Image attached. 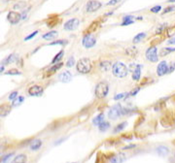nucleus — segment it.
Masks as SVG:
<instances>
[{"mask_svg":"<svg viewBox=\"0 0 175 163\" xmlns=\"http://www.w3.org/2000/svg\"><path fill=\"white\" fill-rule=\"evenodd\" d=\"M112 73L117 78H125L128 76V69L122 62H116L112 66Z\"/></svg>","mask_w":175,"mask_h":163,"instance_id":"1","label":"nucleus"},{"mask_svg":"<svg viewBox=\"0 0 175 163\" xmlns=\"http://www.w3.org/2000/svg\"><path fill=\"white\" fill-rule=\"evenodd\" d=\"M76 67H77L78 72H80V73H82V74H88V73H90V70H92V61H90V58L84 57V58H81L79 61L77 62Z\"/></svg>","mask_w":175,"mask_h":163,"instance_id":"2","label":"nucleus"},{"mask_svg":"<svg viewBox=\"0 0 175 163\" xmlns=\"http://www.w3.org/2000/svg\"><path fill=\"white\" fill-rule=\"evenodd\" d=\"M108 91H109V86H108L106 82H100V83L96 84L95 93L97 98H104L108 94Z\"/></svg>","mask_w":175,"mask_h":163,"instance_id":"3","label":"nucleus"},{"mask_svg":"<svg viewBox=\"0 0 175 163\" xmlns=\"http://www.w3.org/2000/svg\"><path fill=\"white\" fill-rule=\"evenodd\" d=\"M123 115V107L121 106V104H116L113 107H111V109L108 112V117L110 119L115 120L118 117H121Z\"/></svg>","mask_w":175,"mask_h":163,"instance_id":"4","label":"nucleus"},{"mask_svg":"<svg viewBox=\"0 0 175 163\" xmlns=\"http://www.w3.org/2000/svg\"><path fill=\"white\" fill-rule=\"evenodd\" d=\"M146 58L151 62H158L159 56H158V52H157L156 47H150L149 49L146 51Z\"/></svg>","mask_w":175,"mask_h":163,"instance_id":"5","label":"nucleus"},{"mask_svg":"<svg viewBox=\"0 0 175 163\" xmlns=\"http://www.w3.org/2000/svg\"><path fill=\"white\" fill-rule=\"evenodd\" d=\"M96 43V39L93 37L92 34H86L84 36L83 40H82V44L83 46L86 48V49H90V48H92Z\"/></svg>","mask_w":175,"mask_h":163,"instance_id":"6","label":"nucleus"},{"mask_svg":"<svg viewBox=\"0 0 175 163\" xmlns=\"http://www.w3.org/2000/svg\"><path fill=\"white\" fill-rule=\"evenodd\" d=\"M22 19H23L22 15L20 13H18V12H15V11L9 12V14L7 16V20H9V22H10L11 25H17V23L20 22V20Z\"/></svg>","mask_w":175,"mask_h":163,"instance_id":"7","label":"nucleus"},{"mask_svg":"<svg viewBox=\"0 0 175 163\" xmlns=\"http://www.w3.org/2000/svg\"><path fill=\"white\" fill-rule=\"evenodd\" d=\"M80 25V20L78 19H71L67 20L65 23H64V29L67 30V31H72V30H75L77 29V27L79 26Z\"/></svg>","mask_w":175,"mask_h":163,"instance_id":"8","label":"nucleus"},{"mask_svg":"<svg viewBox=\"0 0 175 163\" xmlns=\"http://www.w3.org/2000/svg\"><path fill=\"white\" fill-rule=\"evenodd\" d=\"M168 64L167 61H161L159 62V64L158 65V67H157V74H158V76L162 77L164 76V75L167 74L168 73Z\"/></svg>","mask_w":175,"mask_h":163,"instance_id":"9","label":"nucleus"},{"mask_svg":"<svg viewBox=\"0 0 175 163\" xmlns=\"http://www.w3.org/2000/svg\"><path fill=\"white\" fill-rule=\"evenodd\" d=\"M100 7H101L100 2L96 1V0H90V1L88 2L86 9H87V12H89V13H92V12L97 11Z\"/></svg>","mask_w":175,"mask_h":163,"instance_id":"10","label":"nucleus"},{"mask_svg":"<svg viewBox=\"0 0 175 163\" xmlns=\"http://www.w3.org/2000/svg\"><path fill=\"white\" fill-rule=\"evenodd\" d=\"M44 89L40 86H32L28 89V93L31 96H41Z\"/></svg>","mask_w":175,"mask_h":163,"instance_id":"11","label":"nucleus"},{"mask_svg":"<svg viewBox=\"0 0 175 163\" xmlns=\"http://www.w3.org/2000/svg\"><path fill=\"white\" fill-rule=\"evenodd\" d=\"M126 159V156L125 153L120 152L118 155H113L112 157L110 158V162L111 163H123Z\"/></svg>","mask_w":175,"mask_h":163,"instance_id":"12","label":"nucleus"},{"mask_svg":"<svg viewBox=\"0 0 175 163\" xmlns=\"http://www.w3.org/2000/svg\"><path fill=\"white\" fill-rule=\"evenodd\" d=\"M141 69L142 66L137 64L134 65V69L132 70V80L133 81H139L141 77Z\"/></svg>","mask_w":175,"mask_h":163,"instance_id":"13","label":"nucleus"},{"mask_svg":"<svg viewBox=\"0 0 175 163\" xmlns=\"http://www.w3.org/2000/svg\"><path fill=\"white\" fill-rule=\"evenodd\" d=\"M59 79L62 82V83H69L72 80V74L69 71H64L59 76Z\"/></svg>","mask_w":175,"mask_h":163,"instance_id":"14","label":"nucleus"},{"mask_svg":"<svg viewBox=\"0 0 175 163\" xmlns=\"http://www.w3.org/2000/svg\"><path fill=\"white\" fill-rule=\"evenodd\" d=\"M62 66H63V63H61V62H59V63H56V64H54L52 67L47 71V76H52V75L55 74L56 71H59Z\"/></svg>","mask_w":175,"mask_h":163,"instance_id":"15","label":"nucleus"},{"mask_svg":"<svg viewBox=\"0 0 175 163\" xmlns=\"http://www.w3.org/2000/svg\"><path fill=\"white\" fill-rule=\"evenodd\" d=\"M157 152H158L159 155L165 156L169 153V149L165 146H159V147L157 148Z\"/></svg>","mask_w":175,"mask_h":163,"instance_id":"16","label":"nucleus"},{"mask_svg":"<svg viewBox=\"0 0 175 163\" xmlns=\"http://www.w3.org/2000/svg\"><path fill=\"white\" fill-rule=\"evenodd\" d=\"M17 60H18V56H16V54H10V56H8L4 60H3V65L10 64V63L16 62Z\"/></svg>","mask_w":175,"mask_h":163,"instance_id":"17","label":"nucleus"},{"mask_svg":"<svg viewBox=\"0 0 175 163\" xmlns=\"http://www.w3.org/2000/svg\"><path fill=\"white\" fill-rule=\"evenodd\" d=\"M42 146V141L39 140V139H35V140L32 141V143L30 144V149L32 150H38Z\"/></svg>","mask_w":175,"mask_h":163,"instance_id":"18","label":"nucleus"},{"mask_svg":"<svg viewBox=\"0 0 175 163\" xmlns=\"http://www.w3.org/2000/svg\"><path fill=\"white\" fill-rule=\"evenodd\" d=\"M26 161H28V157L25 155H19L13 159L11 163H26Z\"/></svg>","mask_w":175,"mask_h":163,"instance_id":"19","label":"nucleus"},{"mask_svg":"<svg viewBox=\"0 0 175 163\" xmlns=\"http://www.w3.org/2000/svg\"><path fill=\"white\" fill-rule=\"evenodd\" d=\"M134 22V17L132 16H126L123 17V22H122V26H126V25H129L131 23Z\"/></svg>","mask_w":175,"mask_h":163,"instance_id":"20","label":"nucleus"},{"mask_svg":"<svg viewBox=\"0 0 175 163\" xmlns=\"http://www.w3.org/2000/svg\"><path fill=\"white\" fill-rule=\"evenodd\" d=\"M56 36H58V32L53 30V31H50L46 33V34H44L43 39H45V40H52V39H55Z\"/></svg>","mask_w":175,"mask_h":163,"instance_id":"21","label":"nucleus"},{"mask_svg":"<svg viewBox=\"0 0 175 163\" xmlns=\"http://www.w3.org/2000/svg\"><path fill=\"white\" fill-rule=\"evenodd\" d=\"M102 122H104V114L103 113L99 114L98 116H96L95 119H92V123L95 125H99Z\"/></svg>","mask_w":175,"mask_h":163,"instance_id":"22","label":"nucleus"},{"mask_svg":"<svg viewBox=\"0 0 175 163\" xmlns=\"http://www.w3.org/2000/svg\"><path fill=\"white\" fill-rule=\"evenodd\" d=\"M11 112V107L7 104H4L1 106V117H6Z\"/></svg>","mask_w":175,"mask_h":163,"instance_id":"23","label":"nucleus"},{"mask_svg":"<svg viewBox=\"0 0 175 163\" xmlns=\"http://www.w3.org/2000/svg\"><path fill=\"white\" fill-rule=\"evenodd\" d=\"M146 37V33H138V34L136 36H134V38H133V43L134 44H137V43H139V42H141L143 40L144 38Z\"/></svg>","mask_w":175,"mask_h":163,"instance_id":"24","label":"nucleus"},{"mask_svg":"<svg viewBox=\"0 0 175 163\" xmlns=\"http://www.w3.org/2000/svg\"><path fill=\"white\" fill-rule=\"evenodd\" d=\"M175 52V48H164V49H162L161 53H159V56H167V54Z\"/></svg>","mask_w":175,"mask_h":163,"instance_id":"25","label":"nucleus"},{"mask_svg":"<svg viewBox=\"0 0 175 163\" xmlns=\"http://www.w3.org/2000/svg\"><path fill=\"white\" fill-rule=\"evenodd\" d=\"M109 127H110V124H109V122H102L100 124L98 125L99 130L101 132H105Z\"/></svg>","mask_w":175,"mask_h":163,"instance_id":"26","label":"nucleus"},{"mask_svg":"<svg viewBox=\"0 0 175 163\" xmlns=\"http://www.w3.org/2000/svg\"><path fill=\"white\" fill-rule=\"evenodd\" d=\"M23 100H25V97H23V96H18V97L15 99V100H13V103H12V106L13 107H17V106H19V105H20L23 102Z\"/></svg>","mask_w":175,"mask_h":163,"instance_id":"27","label":"nucleus"},{"mask_svg":"<svg viewBox=\"0 0 175 163\" xmlns=\"http://www.w3.org/2000/svg\"><path fill=\"white\" fill-rule=\"evenodd\" d=\"M100 68L101 70H103L105 72L109 71V69L111 68V63L109 61H103L100 63Z\"/></svg>","mask_w":175,"mask_h":163,"instance_id":"28","label":"nucleus"},{"mask_svg":"<svg viewBox=\"0 0 175 163\" xmlns=\"http://www.w3.org/2000/svg\"><path fill=\"white\" fill-rule=\"evenodd\" d=\"M63 54H64V52L63 51H60V52L56 54V56L54 57V59L52 60V63L53 64H56V63H59V61L60 59L62 58V56H63Z\"/></svg>","mask_w":175,"mask_h":163,"instance_id":"29","label":"nucleus"},{"mask_svg":"<svg viewBox=\"0 0 175 163\" xmlns=\"http://www.w3.org/2000/svg\"><path fill=\"white\" fill-rule=\"evenodd\" d=\"M128 125V122H122V123H120V124H118L115 128H114V133H118V132H120V131H122L123 128L126 127V126Z\"/></svg>","mask_w":175,"mask_h":163,"instance_id":"30","label":"nucleus"},{"mask_svg":"<svg viewBox=\"0 0 175 163\" xmlns=\"http://www.w3.org/2000/svg\"><path fill=\"white\" fill-rule=\"evenodd\" d=\"M133 51H137L136 48H135V47H134V48H128V49L126 50V53H128L129 56L134 57L135 56H136L137 53H133Z\"/></svg>","mask_w":175,"mask_h":163,"instance_id":"31","label":"nucleus"},{"mask_svg":"<svg viewBox=\"0 0 175 163\" xmlns=\"http://www.w3.org/2000/svg\"><path fill=\"white\" fill-rule=\"evenodd\" d=\"M56 23H58V18H56V19H54V20L51 18V19L48 20L47 25H48V26H49V27H53V26H55Z\"/></svg>","mask_w":175,"mask_h":163,"instance_id":"32","label":"nucleus"},{"mask_svg":"<svg viewBox=\"0 0 175 163\" xmlns=\"http://www.w3.org/2000/svg\"><path fill=\"white\" fill-rule=\"evenodd\" d=\"M14 155V152H11V153H9V155H5L4 157L2 158V160H1V162L2 163H8V161H9V159H10L12 156Z\"/></svg>","mask_w":175,"mask_h":163,"instance_id":"33","label":"nucleus"},{"mask_svg":"<svg viewBox=\"0 0 175 163\" xmlns=\"http://www.w3.org/2000/svg\"><path fill=\"white\" fill-rule=\"evenodd\" d=\"M75 64V58L74 57H70L68 60H67V62H66V66L67 67H72Z\"/></svg>","mask_w":175,"mask_h":163,"instance_id":"34","label":"nucleus"},{"mask_svg":"<svg viewBox=\"0 0 175 163\" xmlns=\"http://www.w3.org/2000/svg\"><path fill=\"white\" fill-rule=\"evenodd\" d=\"M6 75H20V72L19 70H16V69H12V70H9Z\"/></svg>","mask_w":175,"mask_h":163,"instance_id":"35","label":"nucleus"},{"mask_svg":"<svg viewBox=\"0 0 175 163\" xmlns=\"http://www.w3.org/2000/svg\"><path fill=\"white\" fill-rule=\"evenodd\" d=\"M162 10V6H158V5H157V6H155V7H153V8H151V12H152V13H159V11H161Z\"/></svg>","mask_w":175,"mask_h":163,"instance_id":"36","label":"nucleus"},{"mask_svg":"<svg viewBox=\"0 0 175 163\" xmlns=\"http://www.w3.org/2000/svg\"><path fill=\"white\" fill-rule=\"evenodd\" d=\"M126 95H128V94H126V93H119V94H117L115 97H114V99H115V100H120V99L125 98Z\"/></svg>","mask_w":175,"mask_h":163,"instance_id":"37","label":"nucleus"},{"mask_svg":"<svg viewBox=\"0 0 175 163\" xmlns=\"http://www.w3.org/2000/svg\"><path fill=\"white\" fill-rule=\"evenodd\" d=\"M17 97H18V91H13L9 95V99H10V100H15Z\"/></svg>","mask_w":175,"mask_h":163,"instance_id":"38","label":"nucleus"},{"mask_svg":"<svg viewBox=\"0 0 175 163\" xmlns=\"http://www.w3.org/2000/svg\"><path fill=\"white\" fill-rule=\"evenodd\" d=\"M139 90H140V87H136V89H135L131 90V91L129 92L128 95H129V96H134V95H136V94H137V92L139 91Z\"/></svg>","mask_w":175,"mask_h":163,"instance_id":"39","label":"nucleus"},{"mask_svg":"<svg viewBox=\"0 0 175 163\" xmlns=\"http://www.w3.org/2000/svg\"><path fill=\"white\" fill-rule=\"evenodd\" d=\"M121 1H122V0H110V1L107 3V5L108 6H114V5L118 4V3L121 2Z\"/></svg>","mask_w":175,"mask_h":163,"instance_id":"40","label":"nucleus"},{"mask_svg":"<svg viewBox=\"0 0 175 163\" xmlns=\"http://www.w3.org/2000/svg\"><path fill=\"white\" fill-rule=\"evenodd\" d=\"M37 33H38V31H34L33 33H31V34L28 35V37H25V41H28V40H30V39H32L35 35H37Z\"/></svg>","mask_w":175,"mask_h":163,"instance_id":"41","label":"nucleus"},{"mask_svg":"<svg viewBox=\"0 0 175 163\" xmlns=\"http://www.w3.org/2000/svg\"><path fill=\"white\" fill-rule=\"evenodd\" d=\"M174 8H175L174 6H170V7L165 8L164 11V13H162V14H167V13H169V12H171V11L174 10Z\"/></svg>","mask_w":175,"mask_h":163,"instance_id":"42","label":"nucleus"},{"mask_svg":"<svg viewBox=\"0 0 175 163\" xmlns=\"http://www.w3.org/2000/svg\"><path fill=\"white\" fill-rule=\"evenodd\" d=\"M65 42L63 41V40H59V41H55V42H52L50 45L51 46H54V45H63Z\"/></svg>","mask_w":175,"mask_h":163,"instance_id":"43","label":"nucleus"},{"mask_svg":"<svg viewBox=\"0 0 175 163\" xmlns=\"http://www.w3.org/2000/svg\"><path fill=\"white\" fill-rule=\"evenodd\" d=\"M174 69H175V63H171L170 66L168 67V73H171V72H173L174 71Z\"/></svg>","mask_w":175,"mask_h":163,"instance_id":"44","label":"nucleus"},{"mask_svg":"<svg viewBox=\"0 0 175 163\" xmlns=\"http://www.w3.org/2000/svg\"><path fill=\"white\" fill-rule=\"evenodd\" d=\"M168 44H169V45H174L175 44V36L173 38H171V39L168 40Z\"/></svg>","mask_w":175,"mask_h":163,"instance_id":"45","label":"nucleus"},{"mask_svg":"<svg viewBox=\"0 0 175 163\" xmlns=\"http://www.w3.org/2000/svg\"><path fill=\"white\" fill-rule=\"evenodd\" d=\"M23 6H25V3H20L19 5H15V9H20V8H22V7H23Z\"/></svg>","mask_w":175,"mask_h":163,"instance_id":"46","label":"nucleus"},{"mask_svg":"<svg viewBox=\"0 0 175 163\" xmlns=\"http://www.w3.org/2000/svg\"><path fill=\"white\" fill-rule=\"evenodd\" d=\"M132 148H135V145H129V146H126L123 148V150H129V149H132Z\"/></svg>","mask_w":175,"mask_h":163,"instance_id":"47","label":"nucleus"},{"mask_svg":"<svg viewBox=\"0 0 175 163\" xmlns=\"http://www.w3.org/2000/svg\"><path fill=\"white\" fill-rule=\"evenodd\" d=\"M0 71H1V73H2L3 71H4V65L1 66V68H0Z\"/></svg>","mask_w":175,"mask_h":163,"instance_id":"48","label":"nucleus"},{"mask_svg":"<svg viewBox=\"0 0 175 163\" xmlns=\"http://www.w3.org/2000/svg\"><path fill=\"white\" fill-rule=\"evenodd\" d=\"M168 2H169V3H174L175 0H168Z\"/></svg>","mask_w":175,"mask_h":163,"instance_id":"49","label":"nucleus"},{"mask_svg":"<svg viewBox=\"0 0 175 163\" xmlns=\"http://www.w3.org/2000/svg\"><path fill=\"white\" fill-rule=\"evenodd\" d=\"M174 157H175V153H174Z\"/></svg>","mask_w":175,"mask_h":163,"instance_id":"50","label":"nucleus"},{"mask_svg":"<svg viewBox=\"0 0 175 163\" xmlns=\"http://www.w3.org/2000/svg\"><path fill=\"white\" fill-rule=\"evenodd\" d=\"M73 163H75V162H73Z\"/></svg>","mask_w":175,"mask_h":163,"instance_id":"51","label":"nucleus"}]
</instances>
